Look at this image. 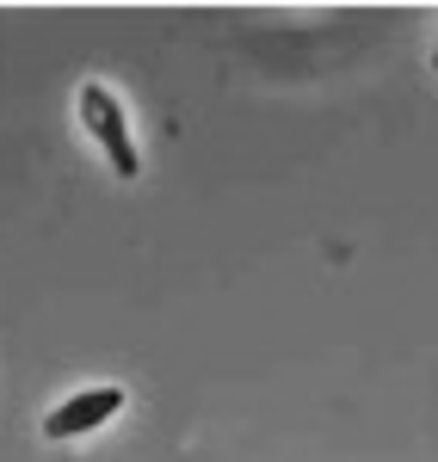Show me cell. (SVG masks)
<instances>
[{"label":"cell","mask_w":438,"mask_h":462,"mask_svg":"<svg viewBox=\"0 0 438 462\" xmlns=\"http://www.w3.org/2000/svg\"><path fill=\"white\" fill-rule=\"evenodd\" d=\"M74 111H80V130L99 143V154H106V167L117 179H136L143 173V154H136V136H130V117H124V99L111 93V87H99V80H87L80 93H74Z\"/></svg>","instance_id":"6da1fadb"},{"label":"cell","mask_w":438,"mask_h":462,"mask_svg":"<svg viewBox=\"0 0 438 462\" xmlns=\"http://www.w3.org/2000/svg\"><path fill=\"white\" fill-rule=\"evenodd\" d=\"M117 413H124V389H117V383H99V389H80V394H69L62 407H50V413H43V438H50V444H69V438H87V431L111 426Z\"/></svg>","instance_id":"7a4b0ae2"},{"label":"cell","mask_w":438,"mask_h":462,"mask_svg":"<svg viewBox=\"0 0 438 462\" xmlns=\"http://www.w3.org/2000/svg\"><path fill=\"white\" fill-rule=\"evenodd\" d=\"M433 69H438V43H433Z\"/></svg>","instance_id":"3957f363"}]
</instances>
